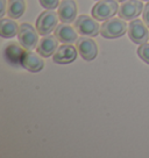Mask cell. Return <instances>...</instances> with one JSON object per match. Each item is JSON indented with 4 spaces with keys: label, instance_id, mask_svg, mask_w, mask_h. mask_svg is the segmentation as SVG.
Returning a JSON list of instances; mask_svg holds the SVG:
<instances>
[{
    "label": "cell",
    "instance_id": "cell-1",
    "mask_svg": "<svg viewBox=\"0 0 149 158\" xmlns=\"http://www.w3.org/2000/svg\"><path fill=\"white\" fill-rule=\"evenodd\" d=\"M127 31V25L121 18H111L103 22L100 34L105 39H118Z\"/></svg>",
    "mask_w": 149,
    "mask_h": 158
},
{
    "label": "cell",
    "instance_id": "cell-2",
    "mask_svg": "<svg viewBox=\"0 0 149 158\" xmlns=\"http://www.w3.org/2000/svg\"><path fill=\"white\" fill-rule=\"evenodd\" d=\"M58 13L54 12L53 10H47L42 12L40 16L36 20V30L39 34L45 36L49 35L51 31H54L58 26Z\"/></svg>",
    "mask_w": 149,
    "mask_h": 158
},
{
    "label": "cell",
    "instance_id": "cell-3",
    "mask_svg": "<svg viewBox=\"0 0 149 158\" xmlns=\"http://www.w3.org/2000/svg\"><path fill=\"white\" fill-rule=\"evenodd\" d=\"M119 10L117 0H99L91 10L92 16L97 21H106L113 18Z\"/></svg>",
    "mask_w": 149,
    "mask_h": 158
},
{
    "label": "cell",
    "instance_id": "cell-4",
    "mask_svg": "<svg viewBox=\"0 0 149 158\" xmlns=\"http://www.w3.org/2000/svg\"><path fill=\"white\" fill-rule=\"evenodd\" d=\"M39 31L35 30V28L29 23H21L19 27V33H18V39L20 43L26 50L35 49L40 40H39Z\"/></svg>",
    "mask_w": 149,
    "mask_h": 158
},
{
    "label": "cell",
    "instance_id": "cell-5",
    "mask_svg": "<svg viewBox=\"0 0 149 158\" xmlns=\"http://www.w3.org/2000/svg\"><path fill=\"white\" fill-rule=\"evenodd\" d=\"M74 28L83 36L95 37L100 33V27L96 19L89 15H79L74 20Z\"/></svg>",
    "mask_w": 149,
    "mask_h": 158
},
{
    "label": "cell",
    "instance_id": "cell-6",
    "mask_svg": "<svg viewBox=\"0 0 149 158\" xmlns=\"http://www.w3.org/2000/svg\"><path fill=\"white\" fill-rule=\"evenodd\" d=\"M128 37L130 41H133L136 44H143L149 39V31L147 25L143 22V20L135 19L130 21L128 25Z\"/></svg>",
    "mask_w": 149,
    "mask_h": 158
},
{
    "label": "cell",
    "instance_id": "cell-7",
    "mask_svg": "<svg viewBox=\"0 0 149 158\" xmlns=\"http://www.w3.org/2000/svg\"><path fill=\"white\" fill-rule=\"evenodd\" d=\"M76 47L82 58L85 60H93L98 55V47L96 44V42L92 39H90V36H82L77 40Z\"/></svg>",
    "mask_w": 149,
    "mask_h": 158
},
{
    "label": "cell",
    "instance_id": "cell-8",
    "mask_svg": "<svg viewBox=\"0 0 149 158\" xmlns=\"http://www.w3.org/2000/svg\"><path fill=\"white\" fill-rule=\"evenodd\" d=\"M143 5L141 0H125L118 10V14L124 20H133L142 13Z\"/></svg>",
    "mask_w": 149,
    "mask_h": 158
},
{
    "label": "cell",
    "instance_id": "cell-9",
    "mask_svg": "<svg viewBox=\"0 0 149 158\" xmlns=\"http://www.w3.org/2000/svg\"><path fill=\"white\" fill-rule=\"evenodd\" d=\"M25 48L22 45H19L18 43H8L4 49V58L5 60L12 66H21L22 57L25 55Z\"/></svg>",
    "mask_w": 149,
    "mask_h": 158
},
{
    "label": "cell",
    "instance_id": "cell-10",
    "mask_svg": "<svg viewBox=\"0 0 149 158\" xmlns=\"http://www.w3.org/2000/svg\"><path fill=\"white\" fill-rule=\"evenodd\" d=\"M77 48L74 49L72 44H63L58 47V49L55 51L53 56L54 63L57 64H70L74 62V59L77 58Z\"/></svg>",
    "mask_w": 149,
    "mask_h": 158
},
{
    "label": "cell",
    "instance_id": "cell-11",
    "mask_svg": "<svg viewBox=\"0 0 149 158\" xmlns=\"http://www.w3.org/2000/svg\"><path fill=\"white\" fill-rule=\"evenodd\" d=\"M58 42L56 35H45L37 44V54L42 57H50L58 49Z\"/></svg>",
    "mask_w": 149,
    "mask_h": 158
},
{
    "label": "cell",
    "instance_id": "cell-12",
    "mask_svg": "<svg viewBox=\"0 0 149 158\" xmlns=\"http://www.w3.org/2000/svg\"><path fill=\"white\" fill-rule=\"evenodd\" d=\"M76 28L71 27L69 23H61L57 26V28L55 29V35L58 39L60 42L65 43V44H74V42H77L78 40V35H77V30Z\"/></svg>",
    "mask_w": 149,
    "mask_h": 158
},
{
    "label": "cell",
    "instance_id": "cell-13",
    "mask_svg": "<svg viewBox=\"0 0 149 158\" xmlns=\"http://www.w3.org/2000/svg\"><path fill=\"white\" fill-rule=\"evenodd\" d=\"M58 16L60 20L64 23L74 22L77 16V5L74 0H63L58 6Z\"/></svg>",
    "mask_w": 149,
    "mask_h": 158
},
{
    "label": "cell",
    "instance_id": "cell-14",
    "mask_svg": "<svg viewBox=\"0 0 149 158\" xmlns=\"http://www.w3.org/2000/svg\"><path fill=\"white\" fill-rule=\"evenodd\" d=\"M39 55L32 51H26L21 62L22 68L29 72H40L45 66V62Z\"/></svg>",
    "mask_w": 149,
    "mask_h": 158
},
{
    "label": "cell",
    "instance_id": "cell-15",
    "mask_svg": "<svg viewBox=\"0 0 149 158\" xmlns=\"http://www.w3.org/2000/svg\"><path fill=\"white\" fill-rule=\"evenodd\" d=\"M19 33V26L18 23L12 20V18H1L0 20V35L1 37L5 39H10V37H14L15 35Z\"/></svg>",
    "mask_w": 149,
    "mask_h": 158
},
{
    "label": "cell",
    "instance_id": "cell-16",
    "mask_svg": "<svg viewBox=\"0 0 149 158\" xmlns=\"http://www.w3.org/2000/svg\"><path fill=\"white\" fill-rule=\"evenodd\" d=\"M26 10L25 0H8L7 1V14L12 19L21 18Z\"/></svg>",
    "mask_w": 149,
    "mask_h": 158
},
{
    "label": "cell",
    "instance_id": "cell-17",
    "mask_svg": "<svg viewBox=\"0 0 149 158\" xmlns=\"http://www.w3.org/2000/svg\"><path fill=\"white\" fill-rule=\"evenodd\" d=\"M138 55L144 63L149 64V43L146 42L143 44H140L139 49H138Z\"/></svg>",
    "mask_w": 149,
    "mask_h": 158
},
{
    "label": "cell",
    "instance_id": "cell-18",
    "mask_svg": "<svg viewBox=\"0 0 149 158\" xmlns=\"http://www.w3.org/2000/svg\"><path fill=\"white\" fill-rule=\"evenodd\" d=\"M41 6L45 10H55L60 6V0H39Z\"/></svg>",
    "mask_w": 149,
    "mask_h": 158
},
{
    "label": "cell",
    "instance_id": "cell-19",
    "mask_svg": "<svg viewBox=\"0 0 149 158\" xmlns=\"http://www.w3.org/2000/svg\"><path fill=\"white\" fill-rule=\"evenodd\" d=\"M142 20H143V22L147 25V27L149 28V2L144 6L143 13H142Z\"/></svg>",
    "mask_w": 149,
    "mask_h": 158
},
{
    "label": "cell",
    "instance_id": "cell-20",
    "mask_svg": "<svg viewBox=\"0 0 149 158\" xmlns=\"http://www.w3.org/2000/svg\"><path fill=\"white\" fill-rule=\"evenodd\" d=\"M6 5H7V1L6 0H1V12H0V16L1 18L6 14Z\"/></svg>",
    "mask_w": 149,
    "mask_h": 158
},
{
    "label": "cell",
    "instance_id": "cell-21",
    "mask_svg": "<svg viewBox=\"0 0 149 158\" xmlns=\"http://www.w3.org/2000/svg\"><path fill=\"white\" fill-rule=\"evenodd\" d=\"M117 1H119V2H122V1H125V0H117Z\"/></svg>",
    "mask_w": 149,
    "mask_h": 158
},
{
    "label": "cell",
    "instance_id": "cell-22",
    "mask_svg": "<svg viewBox=\"0 0 149 158\" xmlns=\"http://www.w3.org/2000/svg\"><path fill=\"white\" fill-rule=\"evenodd\" d=\"M141 1H146V2H149V0H141Z\"/></svg>",
    "mask_w": 149,
    "mask_h": 158
}]
</instances>
